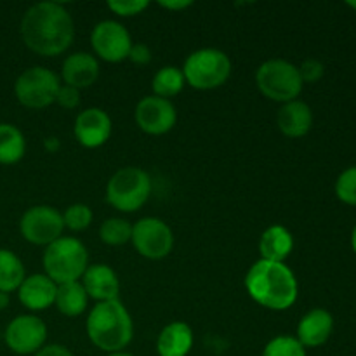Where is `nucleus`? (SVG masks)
<instances>
[{
	"instance_id": "obj_12",
	"label": "nucleus",
	"mask_w": 356,
	"mask_h": 356,
	"mask_svg": "<svg viewBox=\"0 0 356 356\" xmlns=\"http://www.w3.org/2000/svg\"><path fill=\"white\" fill-rule=\"evenodd\" d=\"M7 348L16 355H35L45 346L47 325L37 315H19L3 332Z\"/></svg>"
},
{
	"instance_id": "obj_31",
	"label": "nucleus",
	"mask_w": 356,
	"mask_h": 356,
	"mask_svg": "<svg viewBox=\"0 0 356 356\" xmlns=\"http://www.w3.org/2000/svg\"><path fill=\"white\" fill-rule=\"evenodd\" d=\"M298 70L302 83H316L325 75V66L318 59H306L301 63V66H298Z\"/></svg>"
},
{
	"instance_id": "obj_34",
	"label": "nucleus",
	"mask_w": 356,
	"mask_h": 356,
	"mask_svg": "<svg viewBox=\"0 0 356 356\" xmlns=\"http://www.w3.org/2000/svg\"><path fill=\"white\" fill-rule=\"evenodd\" d=\"M35 356H73V353L63 344H45Z\"/></svg>"
},
{
	"instance_id": "obj_33",
	"label": "nucleus",
	"mask_w": 356,
	"mask_h": 356,
	"mask_svg": "<svg viewBox=\"0 0 356 356\" xmlns=\"http://www.w3.org/2000/svg\"><path fill=\"white\" fill-rule=\"evenodd\" d=\"M127 59L134 63V65L145 66L152 61V51H149L148 45L145 44H132Z\"/></svg>"
},
{
	"instance_id": "obj_35",
	"label": "nucleus",
	"mask_w": 356,
	"mask_h": 356,
	"mask_svg": "<svg viewBox=\"0 0 356 356\" xmlns=\"http://www.w3.org/2000/svg\"><path fill=\"white\" fill-rule=\"evenodd\" d=\"M159 6L162 7V9H167V10H184L188 9V7L193 6V2H190V0H162V2H159Z\"/></svg>"
},
{
	"instance_id": "obj_40",
	"label": "nucleus",
	"mask_w": 356,
	"mask_h": 356,
	"mask_svg": "<svg viewBox=\"0 0 356 356\" xmlns=\"http://www.w3.org/2000/svg\"><path fill=\"white\" fill-rule=\"evenodd\" d=\"M348 7H351V9L356 10V0H350V2H346Z\"/></svg>"
},
{
	"instance_id": "obj_3",
	"label": "nucleus",
	"mask_w": 356,
	"mask_h": 356,
	"mask_svg": "<svg viewBox=\"0 0 356 356\" xmlns=\"http://www.w3.org/2000/svg\"><path fill=\"white\" fill-rule=\"evenodd\" d=\"M86 332L90 343L104 353H118L131 344L134 322L120 299L96 302L86 320Z\"/></svg>"
},
{
	"instance_id": "obj_21",
	"label": "nucleus",
	"mask_w": 356,
	"mask_h": 356,
	"mask_svg": "<svg viewBox=\"0 0 356 356\" xmlns=\"http://www.w3.org/2000/svg\"><path fill=\"white\" fill-rule=\"evenodd\" d=\"M294 250V236L284 225H273L263 232L259 238L261 259L271 263H285Z\"/></svg>"
},
{
	"instance_id": "obj_17",
	"label": "nucleus",
	"mask_w": 356,
	"mask_h": 356,
	"mask_svg": "<svg viewBox=\"0 0 356 356\" xmlns=\"http://www.w3.org/2000/svg\"><path fill=\"white\" fill-rule=\"evenodd\" d=\"M334 332V316L323 308L306 313L298 323L296 339L305 348H320L330 339Z\"/></svg>"
},
{
	"instance_id": "obj_8",
	"label": "nucleus",
	"mask_w": 356,
	"mask_h": 356,
	"mask_svg": "<svg viewBox=\"0 0 356 356\" xmlns=\"http://www.w3.org/2000/svg\"><path fill=\"white\" fill-rule=\"evenodd\" d=\"M61 79L45 66H31L24 70L14 83V94L24 108L42 110L56 103Z\"/></svg>"
},
{
	"instance_id": "obj_25",
	"label": "nucleus",
	"mask_w": 356,
	"mask_h": 356,
	"mask_svg": "<svg viewBox=\"0 0 356 356\" xmlns=\"http://www.w3.org/2000/svg\"><path fill=\"white\" fill-rule=\"evenodd\" d=\"M184 86H186V80H184L183 70L172 65L160 68L152 80L153 96L163 97V99L177 96L184 89Z\"/></svg>"
},
{
	"instance_id": "obj_11",
	"label": "nucleus",
	"mask_w": 356,
	"mask_h": 356,
	"mask_svg": "<svg viewBox=\"0 0 356 356\" xmlns=\"http://www.w3.org/2000/svg\"><path fill=\"white\" fill-rule=\"evenodd\" d=\"M94 54L106 63H122L129 58L132 38L127 28L115 19L99 21L90 31Z\"/></svg>"
},
{
	"instance_id": "obj_19",
	"label": "nucleus",
	"mask_w": 356,
	"mask_h": 356,
	"mask_svg": "<svg viewBox=\"0 0 356 356\" xmlns=\"http://www.w3.org/2000/svg\"><path fill=\"white\" fill-rule=\"evenodd\" d=\"M277 125L284 136L291 139L305 138L313 127V111L305 101H291L282 104L277 113Z\"/></svg>"
},
{
	"instance_id": "obj_14",
	"label": "nucleus",
	"mask_w": 356,
	"mask_h": 356,
	"mask_svg": "<svg viewBox=\"0 0 356 356\" xmlns=\"http://www.w3.org/2000/svg\"><path fill=\"white\" fill-rule=\"evenodd\" d=\"M111 118L101 108H87L80 111L73 124V134L83 148H99L111 136Z\"/></svg>"
},
{
	"instance_id": "obj_20",
	"label": "nucleus",
	"mask_w": 356,
	"mask_h": 356,
	"mask_svg": "<svg viewBox=\"0 0 356 356\" xmlns=\"http://www.w3.org/2000/svg\"><path fill=\"white\" fill-rule=\"evenodd\" d=\"M193 343V329L186 322H170L156 337V353L159 356H188Z\"/></svg>"
},
{
	"instance_id": "obj_13",
	"label": "nucleus",
	"mask_w": 356,
	"mask_h": 356,
	"mask_svg": "<svg viewBox=\"0 0 356 356\" xmlns=\"http://www.w3.org/2000/svg\"><path fill=\"white\" fill-rule=\"evenodd\" d=\"M134 118L138 127L145 134L162 136L174 129L177 122V111L170 99L146 96L136 104Z\"/></svg>"
},
{
	"instance_id": "obj_37",
	"label": "nucleus",
	"mask_w": 356,
	"mask_h": 356,
	"mask_svg": "<svg viewBox=\"0 0 356 356\" xmlns=\"http://www.w3.org/2000/svg\"><path fill=\"white\" fill-rule=\"evenodd\" d=\"M10 302V296L6 292H0V309H6Z\"/></svg>"
},
{
	"instance_id": "obj_29",
	"label": "nucleus",
	"mask_w": 356,
	"mask_h": 356,
	"mask_svg": "<svg viewBox=\"0 0 356 356\" xmlns=\"http://www.w3.org/2000/svg\"><path fill=\"white\" fill-rule=\"evenodd\" d=\"M336 195L343 204L356 207V165L348 167L336 181Z\"/></svg>"
},
{
	"instance_id": "obj_16",
	"label": "nucleus",
	"mask_w": 356,
	"mask_h": 356,
	"mask_svg": "<svg viewBox=\"0 0 356 356\" xmlns=\"http://www.w3.org/2000/svg\"><path fill=\"white\" fill-rule=\"evenodd\" d=\"M99 76V61L90 52H73L61 65V83L82 90L94 86Z\"/></svg>"
},
{
	"instance_id": "obj_4",
	"label": "nucleus",
	"mask_w": 356,
	"mask_h": 356,
	"mask_svg": "<svg viewBox=\"0 0 356 356\" xmlns=\"http://www.w3.org/2000/svg\"><path fill=\"white\" fill-rule=\"evenodd\" d=\"M42 264L45 275L56 285L80 282L89 268V252L75 236H61L45 247Z\"/></svg>"
},
{
	"instance_id": "obj_39",
	"label": "nucleus",
	"mask_w": 356,
	"mask_h": 356,
	"mask_svg": "<svg viewBox=\"0 0 356 356\" xmlns=\"http://www.w3.org/2000/svg\"><path fill=\"white\" fill-rule=\"evenodd\" d=\"M106 356H134V355L125 353V351H118V353H110V355H106Z\"/></svg>"
},
{
	"instance_id": "obj_2",
	"label": "nucleus",
	"mask_w": 356,
	"mask_h": 356,
	"mask_svg": "<svg viewBox=\"0 0 356 356\" xmlns=\"http://www.w3.org/2000/svg\"><path fill=\"white\" fill-rule=\"evenodd\" d=\"M243 284L250 299L271 312H285L298 301V278L285 263L256 261L247 271Z\"/></svg>"
},
{
	"instance_id": "obj_36",
	"label": "nucleus",
	"mask_w": 356,
	"mask_h": 356,
	"mask_svg": "<svg viewBox=\"0 0 356 356\" xmlns=\"http://www.w3.org/2000/svg\"><path fill=\"white\" fill-rule=\"evenodd\" d=\"M45 149L51 153H56L59 149V139L58 138H47L45 139Z\"/></svg>"
},
{
	"instance_id": "obj_38",
	"label": "nucleus",
	"mask_w": 356,
	"mask_h": 356,
	"mask_svg": "<svg viewBox=\"0 0 356 356\" xmlns=\"http://www.w3.org/2000/svg\"><path fill=\"white\" fill-rule=\"evenodd\" d=\"M351 249L356 254V226L353 228V232H351Z\"/></svg>"
},
{
	"instance_id": "obj_6",
	"label": "nucleus",
	"mask_w": 356,
	"mask_h": 356,
	"mask_svg": "<svg viewBox=\"0 0 356 356\" xmlns=\"http://www.w3.org/2000/svg\"><path fill=\"white\" fill-rule=\"evenodd\" d=\"M256 87L266 99L285 104L298 99L305 83L294 63L287 59H268L257 68Z\"/></svg>"
},
{
	"instance_id": "obj_5",
	"label": "nucleus",
	"mask_w": 356,
	"mask_h": 356,
	"mask_svg": "<svg viewBox=\"0 0 356 356\" xmlns=\"http://www.w3.org/2000/svg\"><path fill=\"white\" fill-rule=\"evenodd\" d=\"M181 70L188 86L197 90H214L228 82L233 65L226 52L205 47L191 52Z\"/></svg>"
},
{
	"instance_id": "obj_10",
	"label": "nucleus",
	"mask_w": 356,
	"mask_h": 356,
	"mask_svg": "<svg viewBox=\"0 0 356 356\" xmlns=\"http://www.w3.org/2000/svg\"><path fill=\"white\" fill-rule=\"evenodd\" d=\"M19 232L26 242L47 247L65 232L63 214L52 205H33L28 209L19 221Z\"/></svg>"
},
{
	"instance_id": "obj_9",
	"label": "nucleus",
	"mask_w": 356,
	"mask_h": 356,
	"mask_svg": "<svg viewBox=\"0 0 356 356\" xmlns=\"http://www.w3.org/2000/svg\"><path fill=\"white\" fill-rule=\"evenodd\" d=\"M131 242L139 256L160 261L172 252L174 233L163 219L143 218L132 225Z\"/></svg>"
},
{
	"instance_id": "obj_32",
	"label": "nucleus",
	"mask_w": 356,
	"mask_h": 356,
	"mask_svg": "<svg viewBox=\"0 0 356 356\" xmlns=\"http://www.w3.org/2000/svg\"><path fill=\"white\" fill-rule=\"evenodd\" d=\"M56 103L59 104L65 110H75L80 104V90L75 87H70L61 83L58 90V96H56Z\"/></svg>"
},
{
	"instance_id": "obj_30",
	"label": "nucleus",
	"mask_w": 356,
	"mask_h": 356,
	"mask_svg": "<svg viewBox=\"0 0 356 356\" xmlns=\"http://www.w3.org/2000/svg\"><path fill=\"white\" fill-rule=\"evenodd\" d=\"M108 9L120 17H132L148 9L149 3L146 0H110L106 3Z\"/></svg>"
},
{
	"instance_id": "obj_7",
	"label": "nucleus",
	"mask_w": 356,
	"mask_h": 356,
	"mask_svg": "<svg viewBox=\"0 0 356 356\" xmlns=\"http://www.w3.org/2000/svg\"><path fill=\"white\" fill-rule=\"evenodd\" d=\"M152 195V179L139 167H124L106 184V202L118 212H136L145 207Z\"/></svg>"
},
{
	"instance_id": "obj_26",
	"label": "nucleus",
	"mask_w": 356,
	"mask_h": 356,
	"mask_svg": "<svg viewBox=\"0 0 356 356\" xmlns=\"http://www.w3.org/2000/svg\"><path fill=\"white\" fill-rule=\"evenodd\" d=\"M132 225L127 219L122 218H108L99 226V238L106 245L118 247L131 242Z\"/></svg>"
},
{
	"instance_id": "obj_22",
	"label": "nucleus",
	"mask_w": 356,
	"mask_h": 356,
	"mask_svg": "<svg viewBox=\"0 0 356 356\" xmlns=\"http://www.w3.org/2000/svg\"><path fill=\"white\" fill-rule=\"evenodd\" d=\"M87 305H89V296H87L86 289L80 282L58 285L54 306L61 315L75 318V316H80L86 312Z\"/></svg>"
},
{
	"instance_id": "obj_18",
	"label": "nucleus",
	"mask_w": 356,
	"mask_h": 356,
	"mask_svg": "<svg viewBox=\"0 0 356 356\" xmlns=\"http://www.w3.org/2000/svg\"><path fill=\"white\" fill-rule=\"evenodd\" d=\"M58 285L45 273L30 275L17 289L19 302L30 312H44L54 306Z\"/></svg>"
},
{
	"instance_id": "obj_15",
	"label": "nucleus",
	"mask_w": 356,
	"mask_h": 356,
	"mask_svg": "<svg viewBox=\"0 0 356 356\" xmlns=\"http://www.w3.org/2000/svg\"><path fill=\"white\" fill-rule=\"evenodd\" d=\"M80 284L86 289L89 299H94L96 302L117 301L120 296L118 275L108 264H89L83 277L80 278Z\"/></svg>"
},
{
	"instance_id": "obj_28",
	"label": "nucleus",
	"mask_w": 356,
	"mask_h": 356,
	"mask_svg": "<svg viewBox=\"0 0 356 356\" xmlns=\"http://www.w3.org/2000/svg\"><path fill=\"white\" fill-rule=\"evenodd\" d=\"M261 356H306V348L292 336H277L264 346Z\"/></svg>"
},
{
	"instance_id": "obj_27",
	"label": "nucleus",
	"mask_w": 356,
	"mask_h": 356,
	"mask_svg": "<svg viewBox=\"0 0 356 356\" xmlns=\"http://www.w3.org/2000/svg\"><path fill=\"white\" fill-rule=\"evenodd\" d=\"M63 214V225H65V229H70V232H83L90 226L92 222L94 214L92 209L87 204H72L70 207H66Z\"/></svg>"
},
{
	"instance_id": "obj_23",
	"label": "nucleus",
	"mask_w": 356,
	"mask_h": 356,
	"mask_svg": "<svg viewBox=\"0 0 356 356\" xmlns=\"http://www.w3.org/2000/svg\"><path fill=\"white\" fill-rule=\"evenodd\" d=\"M26 153V139L13 124H0V163L14 165Z\"/></svg>"
},
{
	"instance_id": "obj_1",
	"label": "nucleus",
	"mask_w": 356,
	"mask_h": 356,
	"mask_svg": "<svg viewBox=\"0 0 356 356\" xmlns=\"http://www.w3.org/2000/svg\"><path fill=\"white\" fill-rule=\"evenodd\" d=\"M23 44L44 58L59 56L70 49L75 38L72 14L58 2H38L21 17Z\"/></svg>"
},
{
	"instance_id": "obj_24",
	"label": "nucleus",
	"mask_w": 356,
	"mask_h": 356,
	"mask_svg": "<svg viewBox=\"0 0 356 356\" xmlns=\"http://www.w3.org/2000/svg\"><path fill=\"white\" fill-rule=\"evenodd\" d=\"M26 278L24 264L19 257L7 249H0V292L17 291Z\"/></svg>"
}]
</instances>
